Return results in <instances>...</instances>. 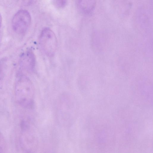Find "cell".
Returning <instances> with one entry per match:
<instances>
[{"label":"cell","mask_w":153,"mask_h":153,"mask_svg":"<svg viewBox=\"0 0 153 153\" xmlns=\"http://www.w3.org/2000/svg\"><path fill=\"white\" fill-rule=\"evenodd\" d=\"M53 4L56 7L61 8L66 5L68 0H51Z\"/></svg>","instance_id":"obj_7"},{"label":"cell","mask_w":153,"mask_h":153,"mask_svg":"<svg viewBox=\"0 0 153 153\" xmlns=\"http://www.w3.org/2000/svg\"><path fill=\"white\" fill-rule=\"evenodd\" d=\"M1 65L0 64V82L2 79L3 75V70Z\"/></svg>","instance_id":"obj_9"},{"label":"cell","mask_w":153,"mask_h":153,"mask_svg":"<svg viewBox=\"0 0 153 153\" xmlns=\"http://www.w3.org/2000/svg\"><path fill=\"white\" fill-rule=\"evenodd\" d=\"M1 21H2L1 16L0 13V27L1 25Z\"/></svg>","instance_id":"obj_11"},{"label":"cell","mask_w":153,"mask_h":153,"mask_svg":"<svg viewBox=\"0 0 153 153\" xmlns=\"http://www.w3.org/2000/svg\"><path fill=\"white\" fill-rule=\"evenodd\" d=\"M31 22V17L29 13L26 10H20L15 14L12 19L13 29L17 34L23 35L28 29Z\"/></svg>","instance_id":"obj_3"},{"label":"cell","mask_w":153,"mask_h":153,"mask_svg":"<svg viewBox=\"0 0 153 153\" xmlns=\"http://www.w3.org/2000/svg\"><path fill=\"white\" fill-rule=\"evenodd\" d=\"M77 5L79 10L86 14L91 13L94 10L96 0H77Z\"/></svg>","instance_id":"obj_6"},{"label":"cell","mask_w":153,"mask_h":153,"mask_svg":"<svg viewBox=\"0 0 153 153\" xmlns=\"http://www.w3.org/2000/svg\"><path fill=\"white\" fill-rule=\"evenodd\" d=\"M19 64L22 68L26 72L30 73L34 70L35 58L34 53L31 50H27L22 54Z\"/></svg>","instance_id":"obj_5"},{"label":"cell","mask_w":153,"mask_h":153,"mask_svg":"<svg viewBox=\"0 0 153 153\" xmlns=\"http://www.w3.org/2000/svg\"><path fill=\"white\" fill-rule=\"evenodd\" d=\"M25 3L27 4H30L33 3L35 0H24Z\"/></svg>","instance_id":"obj_10"},{"label":"cell","mask_w":153,"mask_h":153,"mask_svg":"<svg viewBox=\"0 0 153 153\" xmlns=\"http://www.w3.org/2000/svg\"><path fill=\"white\" fill-rule=\"evenodd\" d=\"M7 148L6 143L4 138L0 132V153L4 152Z\"/></svg>","instance_id":"obj_8"},{"label":"cell","mask_w":153,"mask_h":153,"mask_svg":"<svg viewBox=\"0 0 153 153\" xmlns=\"http://www.w3.org/2000/svg\"><path fill=\"white\" fill-rule=\"evenodd\" d=\"M28 122L26 120H23L20 123V144L23 149L27 151H30L32 148L31 146H33L35 144V136Z\"/></svg>","instance_id":"obj_4"},{"label":"cell","mask_w":153,"mask_h":153,"mask_svg":"<svg viewBox=\"0 0 153 153\" xmlns=\"http://www.w3.org/2000/svg\"><path fill=\"white\" fill-rule=\"evenodd\" d=\"M39 46L46 55L51 56L55 54L57 47V40L54 32L46 28L41 32L39 39Z\"/></svg>","instance_id":"obj_2"},{"label":"cell","mask_w":153,"mask_h":153,"mask_svg":"<svg viewBox=\"0 0 153 153\" xmlns=\"http://www.w3.org/2000/svg\"><path fill=\"white\" fill-rule=\"evenodd\" d=\"M15 98L21 106L27 108H32L34 99V88L32 82L25 75L17 78L14 87Z\"/></svg>","instance_id":"obj_1"}]
</instances>
